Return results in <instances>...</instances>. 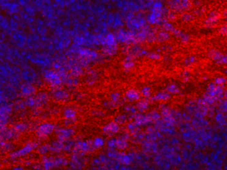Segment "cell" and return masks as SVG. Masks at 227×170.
Instances as JSON below:
<instances>
[{
	"label": "cell",
	"instance_id": "cell-24",
	"mask_svg": "<svg viewBox=\"0 0 227 170\" xmlns=\"http://www.w3.org/2000/svg\"><path fill=\"white\" fill-rule=\"evenodd\" d=\"M18 134L19 133L14 128L13 130H9L7 131L5 130V140H13V139L16 138Z\"/></svg>",
	"mask_w": 227,
	"mask_h": 170
},
{
	"label": "cell",
	"instance_id": "cell-31",
	"mask_svg": "<svg viewBox=\"0 0 227 170\" xmlns=\"http://www.w3.org/2000/svg\"><path fill=\"white\" fill-rule=\"evenodd\" d=\"M1 147L3 150H6V151H11V150H13V148H14L13 144H11L8 142H6V141L2 142Z\"/></svg>",
	"mask_w": 227,
	"mask_h": 170
},
{
	"label": "cell",
	"instance_id": "cell-29",
	"mask_svg": "<svg viewBox=\"0 0 227 170\" xmlns=\"http://www.w3.org/2000/svg\"><path fill=\"white\" fill-rule=\"evenodd\" d=\"M25 104L27 106H28L29 108L37 106L36 98H33V96H29V97H27V99L25 100Z\"/></svg>",
	"mask_w": 227,
	"mask_h": 170
},
{
	"label": "cell",
	"instance_id": "cell-17",
	"mask_svg": "<svg viewBox=\"0 0 227 170\" xmlns=\"http://www.w3.org/2000/svg\"><path fill=\"white\" fill-rule=\"evenodd\" d=\"M117 37L113 34L109 33L105 38L104 42H105L106 46H109V47H117Z\"/></svg>",
	"mask_w": 227,
	"mask_h": 170
},
{
	"label": "cell",
	"instance_id": "cell-19",
	"mask_svg": "<svg viewBox=\"0 0 227 170\" xmlns=\"http://www.w3.org/2000/svg\"><path fill=\"white\" fill-rule=\"evenodd\" d=\"M37 100V107L41 106L42 105H44L48 101V96L44 92H41L37 96L36 98Z\"/></svg>",
	"mask_w": 227,
	"mask_h": 170
},
{
	"label": "cell",
	"instance_id": "cell-27",
	"mask_svg": "<svg viewBox=\"0 0 227 170\" xmlns=\"http://www.w3.org/2000/svg\"><path fill=\"white\" fill-rule=\"evenodd\" d=\"M109 97H110L111 101L113 102V103H115L117 105V104L119 103L121 101V95L118 92H112V93L110 94Z\"/></svg>",
	"mask_w": 227,
	"mask_h": 170
},
{
	"label": "cell",
	"instance_id": "cell-25",
	"mask_svg": "<svg viewBox=\"0 0 227 170\" xmlns=\"http://www.w3.org/2000/svg\"><path fill=\"white\" fill-rule=\"evenodd\" d=\"M123 68L125 70H130L134 67V63L132 61L131 59H130L129 57H127L125 58V59L123 62Z\"/></svg>",
	"mask_w": 227,
	"mask_h": 170
},
{
	"label": "cell",
	"instance_id": "cell-4",
	"mask_svg": "<svg viewBox=\"0 0 227 170\" xmlns=\"http://www.w3.org/2000/svg\"><path fill=\"white\" fill-rule=\"evenodd\" d=\"M57 140L61 142H66L71 139L75 135V131L71 127H60L56 128L55 131Z\"/></svg>",
	"mask_w": 227,
	"mask_h": 170
},
{
	"label": "cell",
	"instance_id": "cell-15",
	"mask_svg": "<svg viewBox=\"0 0 227 170\" xmlns=\"http://www.w3.org/2000/svg\"><path fill=\"white\" fill-rule=\"evenodd\" d=\"M117 160L119 162V163H121V164L125 166L129 165L131 163L132 159L128 154H126L125 153L123 152H119Z\"/></svg>",
	"mask_w": 227,
	"mask_h": 170
},
{
	"label": "cell",
	"instance_id": "cell-13",
	"mask_svg": "<svg viewBox=\"0 0 227 170\" xmlns=\"http://www.w3.org/2000/svg\"><path fill=\"white\" fill-rule=\"evenodd\" d=\"M139 94L134 89H129L126 91L125 94V98L130 102H133L139 99Z\"/></svg>",
	"mask_w": 227,
	"mask_h": 170
},
{
	"label": "cell",
	"instance_id": "cell-33",
	"mask_svg": "<svg viewBox=\"0 0 227 170\" xmlns=\"http://www.w3.org/2000/svg\"><path fill=\"white\" fill-rule=\"evenodd\" d=\"M125 110L126 112H128V113H134V107L130 106H125Z\"/></svg>",
	"mask_w": 227,
	"mask_h": 170
},
{
	"label": "cell",
	"instance_id": "cell-11",
	"mask_svg": "<svg viewBox=\"0 0 227 170\" xmlns=\"http://www.w3.org/2000/svg\"><path fill=\"white\" fill-rule=\"evenodd\" d=\"M42 166L45 169H50L55 168L54 157L47 156V155L42 157Z\"/></svg>",
	"mask_w": 227,
	"mask_h": 170
},
{
	"label": "cell",
	"instance_id": "cell-1",
	"mask_svg": "<svg viewBox=\"0 0 227 170\" xmlns=\"http://www.w3.org/2000/svg\"><path fill=\"white\" fill-rule=\"evenodd\" d=\"M56 126L54 124L49 122H45L40 124L37 127L35 134L40 140H45L55 132Z\"/></svg>",
	"mask_w": 227,
	"mask_h": 170
},
{
	"label": "cell",
	"instance_id": "cell-26",
	"mask_svg": "<svg viewBox=\"0 0 227 170\" xmlns=\"http://www.w3.org/2000/svg\"><path fill=\"white\" fill-rule=\"evenodd\" d=\"M13 128L16 130L18 133H22L25 132V131L28 130V126L27 124H25L24 122H20L16 124L14 126Z\"/></svg>",
	"mask_w": 227,
	"mask_h": 170
},
{
	"label": "cell",
	"instance_id": "cell-16",
	"mask_svg": "<svg viewBox=\"0 0 227 170\" xmlns=\"http://www.w3.org/2000/svg\"><path fill=\"white\" fill-rule=\"evenodd\" d=\"M82 165V161L78 153H75L71 157V166L74 169H79Z\"/></svg>",
	"mask_w": 227,
	"mask_h": 170
},
{
	"label": "cell",
	"instance_id": "cell-7",
	"mask_svg": "<svg viewBox=\"0 0 227 170\" xmlns=\"http://www.w3.org/2000/svg\"><path fill=\"white\" fill-rule=\"evenodd\" d=\"M78 55L79 57L81 58V59L85 61L86 63H88L89 61H96L99 57L98 53L87 49L79 50Z\"/></svg>",
	"mask_w": 227,
	"mask_h": 170
},
{
	"label": "cell",
	"instance_id": "cell-28",
	"mask_svg": "<svg viewBox=\"0 0 227 170\" xmlns=\"http://www.w3.org/2000/svg\"><path fill=\"white\" fill-rule=\"evenodd\" d=\"M128 118L125 114H120L115 117L114 121L116 122L119 125H123L127 121Z\"/></svg>",
	"mask_w": 227,
	"mask_h": 170
},
{
	"label": "cell",
	"instance_id": "cell-21",
	"mask_svg": "<svg viewBox=\"0 0 227 170\" xmlns=\"http://www.w3.org/2000/svg\"><path fill=\"white\" fill-rule=\"evenodd\" d=\"M75 146V142H73L71 140H67L66 142H65L63 152L69 153L71 151H74Z\"/></svg>",
	"mask_w": 227,
	"mask_h": 170
},
{
	"label": "cell",
	"instance_id": "cell-2",
	"mask_svg": "<svg viewBox=\"0 0 227 170\" xmlns=\"http://www.w3.org/2000/svg\"><path fill=\"white\" fill-rule=\"evenodd\" d=\"M38 144L36 142H29L25 144L21 148L15 150L10 153V157L12 159H17V158L24 157L32 152L34 150L37 148Z\"/></svg>",
	"mask_w": 227,
	"mask_h": 170
},
{
	"label": "cell",
	"instance_id": "cell-9",
	"mask_svg": "<svg viewBox=\"0 0 227 170\" xmlns=\"http://www.w3.org/2000/svg\"><path fill=\"white\" fill-rule=\"evenodd\" d=\"M62 115L65 118V120L69 122L70 125L74 123L78 116V112L74 109L71 107L65 108L62 112Z\"/></svg>",
	"mask_w": 227,
	"mask_h": 170
},
{
	"label": "cell",
	"instance_id": "cell-20",
	"mask_svg": "<svg viewBox=\"0 0 227 170\" xmlns=\"http://www.w3.org/2000/svg\"><path fill=\"white\" fill-rule=\"evenodd\" d=\"M54 161L55 168L64 167V166H66L68 164L67 160L63 156L54 157Z\"/></svg>",
	"mask_w": 227,
	"mask_h": 170
},
{
	"label": "cell",
	"instance_id": "cell-30",
	"mask_svg": "<svg viewBox=\"0 0 227 170\" xmlns=\"http://www.w3.org/2000/svg\"><path fill=\"white\" fill-rule=\"evenodd\" d=\"M117 138H112L109 140L107 142V146L108 149H115L117 150Z\"/></svg>",
	"mask_w": 227,
	"mask_h": 170
},
{
	"label": "cell",
	"instance_id": "cell-5",
	"mask_svg": "<svg viewBox=\"0 0 227 170\" xmlns=\"http://www.w3.org/2000/svg\"><path fill=\"white\" fill-rule=\"evenodd\" d=\"M96 150L93 145L92 141H78L75 142L74 151L80 153H87Z\"/></svg>",
	"mask_w": 227,
	"mask_h": 170
},
{
	"label": "cell",
	"instance_id": "cell-18",
	"mask_svg": "<svg viewBox=\"0 0 227 170\" xmlns=\"http://www.w3.org/2000/svg\"><path fill=\"white\" fill-rule=\"evenodd\" d=\"M92 143L94 148L96 150H98L100 148H102L103 147L105 146V140H104V138L101 136H97L95 137L93 140H92Z\"/></svg>",
	"mask_w": 227,
	"mask_h": 170
},
{
	"label": "cell",
	"instance_id": "cell-12",
	"mask_svg": "<svg viewBox=\"0 0 227 170\" xmlns=\"http://www.w3.org/2000/svg\"><path fill=\"white\" fill-rule=\"evenodd\" d=\"M128 136L125 133L121 135V136L117 138V149L119 150H125L128 148Z\"/></svg>",
	"mask_w": 227,
	"mask_h": 170
},
{
	"label": "cell",
	"instance_id": "cell-32",
	"mask_svg": "<svg viewBox=\"0 0 227 170\" xmlns=\"http://www.w3.org/2000/svg\"><path fill=\"white\" fill-rule=\"evenodd\" d=\"M83 73V70L79 67H75L71 71V74L74 77L81 76Z\"/></svg>",
	"mask_w": 227,
	"mask_h": 170
},
{
	"label": "cell",
	"instance_id": "cell-3",
	"mask_svg": "<svg viewBox=\"0 0 227 170\" xmlns=\"http://www.w3.org/2000/svg\"><path fill=\"white\" fill-rule=\"evenodd\" d=\"M45 82L53 88H58L63 83V79L59 73L55 71H46L44 75Z\"/></svg>",
	"mask_w": 227,
	"mask_h": 170
},
{
	"label": "cell",
	"instance_id": "cell-8",
	"mask_svg": "<svg viewBox=\"0 0 227 170\" xmlns=\"http://www.w3.org/2000/svg\"><path fill=\"white\" fill-rule=\"evenodd\" d=\"M52 96L55 100L60 102H65L68 101L69 96H70L66 91L58 88H55L54 90H53Z\"/></svg>",
	"mask_w": 227,
	"mask_h": 170
},
{
	"label": "cell",
	"instance_id": "cell-23",
	"mask_svg": "<svg viewBox=\"0 0 227 170\" xmlns=\"http://www.w3.org/2000/svg\"><path fill=\"white\" fill-rule=\"evenodd\" d=\"M37 151L38 153L41 156H45L50 152L49 145L48 144H43L37 147Z\"/></svg>",
	"mask_w": 227,
	"mask_h": 170
},
{
	"label": "cell",
	"instance_id": "cell-6",
	"mask_svg": "<svg viewBox=\"0 0 227 170\" xmlns=\"http://www.w3.org/2000/svg\"><path fill=\"white\" fill-rule=\"evenodd\" d=\"M121 130L120 125L115 121H110L103 127V132L107 136H113L119 132Z\"/></svg>",
	"mask_w": 227,
	"mask_h": 170
},
{
	"label": "cell",
	"instance_id": "cell-22",
	"mask_svg": "<svg viewBox=\"0 0 227 170\" xmlns=\"http://www.w3.org/2000/svg\"><path fill=\"white\" fill-rule=\"evenodd\" d=\"M117 51V47H109V46H106V47L103 49V53L105 55L111 57L115 55L116 54Z\"/></svg>",
	"mask_w": 227,
	"mask_h": 170
},
{
	"label": "cell",
	"instance_id": "cell-14",
	"mask_svg": "<svg viewBox=\"0 0 227 170\" xmlns=\"http://www.w3.org/2000/svg\"><path fill=\"white\" fill-rule=\"evenodd\" d=\"M36 92V89L33 85L27 84L25 86L23 87L21 90V94L25 96V97H29V96H32Z\"/></svg>",
	"mask_w": 227,
	"mask_h": 170
},
{
	"label": "cell",
	"instance_id": "cell-10",
	"mask_svg": "<svg viewBox=\"0 0 227 170\" xmlns=\"http://www.w3.org/2000/svg\"><path fill=\"white\" fill-rule=\"evenodd\" d=\"M64 143L59 140L52 142L49 145L50 152L54 153H59L61 152H63Z\"/></svg>",
	"mask_w": 227,
	"mask_h": 170
}]
</instances>
